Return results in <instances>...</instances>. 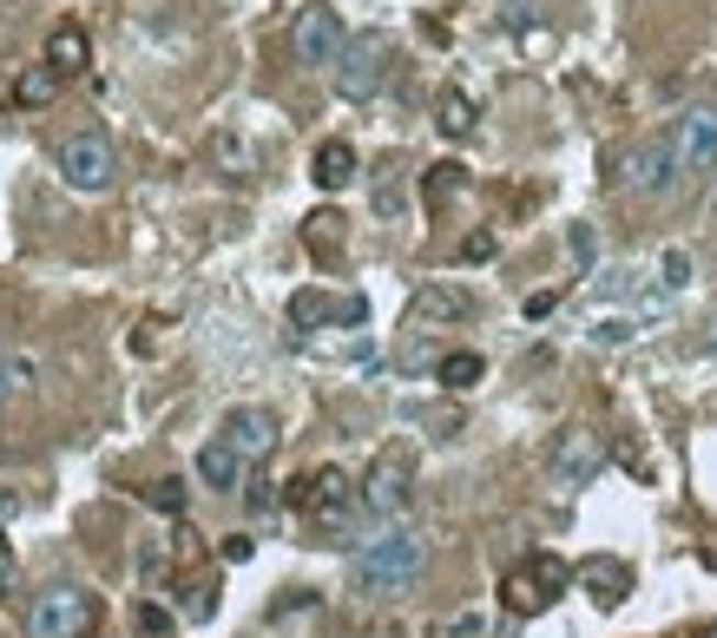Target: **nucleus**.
<instances>
[{"mask_svg":"<svg viewBox=\"0 0 717 638\" xmlns=\"http://www.w3.org/2000/svg\"><path fill=\"white\" fill-rule=\"evenodd\" d=\"M428 567V540L415 527H382L349 553V593L356 600H402Z\"/></svg>","mask_w":717,"mask_h":638,"instance_id":"nucleus-1","label":"nucleus"},{"mask_svg":"<svg viewBox=\"0 0 717 638\" xmlns=\"http://www.w3.org/2000/svg\"><path fill=\"white\" fill-rule=\"evenodd\" d=\"M92 626H99V606H92V593L72 586V580L40 586L33 606H26V638H92Z\"/></svg>","mask_w":717,"mask_h":638,"instance_id":"nucleus-2","label":"nucleus"},{"mask_svg":"<svg viewBox=\"0 0 717 638\" xmlns=\"http://www.w3.org/2000/svg\"><path fill=\"white\" fill-rule=\"evenodd\" d=\"M408 501H415V455H408V448H382L376 468H369L362 488H356V507H362V521L382 527V521H402Z\"/></svg>","mask_w":717,"mask_h":638,"instance_id":"nucleus-3","label":"nucleus"},{"mask_svg":"<svg viewBox=\"0 0 717 638\" xmlns=\"http://www.w3.org/2000/svg\"><path fill=\"white\" fill-rule=\"evenodd\" d=\"M53 165H59V178L72 184V191H105L112 184V171H119V152H112V138L105 132H66L59 138V152H53Z\"/></svg>","mask_w":717,"mask_h":638,"instance_id":"nucleus-4","label":"nucleus"},{"mask_svg":"<svg viewBox=\"0 0 717 638\" xmlns=\"http://www.w3.org/2000/svg\"><path fill=\"white\" fill-rule=\"evenodd\" d=\"M290 501L316 521V534H343L349 514H362V507H356V488H349L343 468H316V474H303V481L290 488Z\"/></svg>","mask_w":717,"mask_h":638,"instance_id":"nucleus-5","label":"nucleus"},{"mask_svg":"<svg viewBox=\"0 0 717 638\" xmlns=\"http://www.w3.org/2000/svg\"><path fill=\"white\" fill-rule=\"evenodd\" d=\"M382 79H389V40H382L376 26H369V33H349V46H343V59H336V92H343V99H376Z\"/></svg>","mask_w":717,"mask_h":638,"instance_id":"nucleus-6","label":"nucleus"},{"mask_svg":"<svg viewBox=\"0 0 717 638\" xmlns=\"http://www.w3.org/2000/svg\"><path fill=\"white\" fill-rule=\"evenodd\" d=\"M685 171H679V138L672 132H652V138H639L632 152H626V191H639V198H665L672 184H679Z\"/></svg>","mask_w":717,"mask_h":638,"instance_id":"nucleus-7","label":"nucleus"},{"mask_svg":"<svg viewBox=\"0 0 717 638\" xmlns=\"http://www.w3.org/2000/svg\"><path fill=\"white\" fill-rule=\"evenodd\" d=\"M547 474H553L567 494L593 488V481L606 474V441H600L593 428H560V441H553V455H547Z\"/></svg>","mask_w":717,"mask_h":638,"instance_id":"nucleus-8","label":"nucleus"},{"mask_svg":"<svg viewBox=\"0 0 717 638\" xmlns=\"http://www.w3.org/2000/svg\"><path fill=\"white\" fill-rule=\"evenodd\" d=\"M290 46H296V59H303V66H316V72L329 66V72H336V59H343V46H349L343 13H336V7H303V13H296Z\"/></svg>","mask_w":717,"mask_h":638,"instance_id":"nucleus-9","label":"nucleus"},{"mask_svg":"<svg viewBox=\"0 0 717 638\" xmlns=\"http://www.w3.org/2000/svg\"><path fill=\"white\" fill-rule=\"evenodd\" d=\"M672 138H679V171L685 178H712L717 171V105H692L672 125Z\"/></svg>","mask_w":717,"mask_h":638,"instance_id":"nucleus-10","label":"nucleus"},{"mask_svg":"<svg viewBox=\"0 0 717 638\" xmlns=\"http://www.w3.org/2000/svg\"><path fill=\"white\" fill-rule=\"evenodd\" d=\"M217 441H231L244 461H257V455H270V448H277V415H270V408H257V402H237V408L224 415Z\"/></svg>","mask_w":717,"mask_h":638,"instance_id":"nucleus-11","label":"nucleus"},{"mask_svg":"<svg viewBox=\"0 0 717 638\" xmlns=\"http://www.w3.org/2000/svg\"><path fill=\"white\" fill-rule=\"evenodd\" d=\"M362 316H369L362 296H343V303L323 296V290H296V296H290V323H296V329H316V323H362Z\"/></svg>","mask_w":717,"mask_h":638,"instance_id":"nucleus-12","label":"nucleus"},{"mask_svg":"<svg viewBox=\"0 0 717 638\" xmlns=\"http://www.w3.org/2000/svg\"><path fill=\"white\" fill-rule=\"evenodd\" d=\"M474 316V290L461 283H422L415 290V323H468Z\"/></svg>","mask_w":717,"mask_h":638,"instance_id":"nucleus-13","label":"nucleus"},{"mask_svg":"<svg viewBox=\"0 0 717 638\" xmlns=\"http://www.w3.org/2000/svg\"><path fill=\"white\" fill-rule=\"evenodd\" d=\"M198 481L217 488V494H237V488H244V455H237L231 441H204V448H198Z\"/></svg>","mask_w":717,"mask_h":638,"instance_id":"nucleus-14","label":"nucleus"},{"mask_svg":"<svg viewBox=\"0 0 717 638\" xmlns=\"http://www.w3.org/2000/svg\"><path fill=\"white\" fill-rule=\"evenodd\" d=\"M310 178H316L323 191H343V184L356 178V145H349V138H323L316 158H310Z\"/></svg>","mask_w":717,"mask_h":638,"instance_id":"nucleus-15","label":"nucleus"},{"mask_svg":"<svg viewBox=\"0 0 717 638\" xmlns=\"http://www.w3.org/2000/svg\"><path fill=\"white\" fill-rule=\"evenodd\" d=\"M580 580H586V593H593L600 606H619V600L632 593V567H626V560H586Z\"/></svg>","mask_w":717,"mask_h":638,"instance_id":"nucleus-16","label":"nucleus"},{"mask_svg":"<svg viewBox=\"0 0 717 638\" xmlns=\"http://www.w3.org/2000/svg\"><path fill=\"white\" fill-rule=\"evenodd\" d=\"M46 66H53L59 79L86 72V66H92V46H86V33H79V26H53V40H46Z\"/></svg>","mask_w":717,"mask_h":638,"instance_id":"nucleus-17","label":"nucleus"},{"mask_svg":"<svg viewBox=\"0 0 717 638\" xmlns=\"http://www.w3.org/2000/svg\"><path fill=\"white\" fill-rule=\"evenodd\" d=\"M435 125H441V132H448V138H468V132H474V99H468V92H455V86H448V92H441V99H435Z\"/></svg>","mask_w":717,"mask_h":638,"instance_id":"nucleus-18","label":"nucleus"},{"mask_svg":"<svg viewBox=\"0 0 717 638\" xmlns=\"http://www.w3.org/2000/svg\"><path fill=\"white\" fill-rule=\"evenodd\" d=\"M481 376H488V362H481L474 349H455V356L435 362V382H441V389H474Z\"/></svg>","mask_w":717,"mask_h":638,"instance_id":"nucleus-19","label":"nucleus"},{"mask_svg":"<svg viewBox=\"0 0 717 638\" xmlns=\"http://www.w3.org/2000/svg\"><path fill=\"white\" fill-rule=\"evenodd\" d=\"M547 606H553V593L534 580V567L507 580V613H514V619H527V613H547Z\"/></svg>","mask_w":717,"mask_h":638,"instance_id":"nucleus-20","label":"nucleus"},{"mask_svg":"<svg viewBox=\"0 0 717 638\" xmlns=\"http://www.w3.org/2000/svg\"><path fill=\"white\" fill-rule=\"evenodd\" d=\"M679 290H692V250H665L659 257V296H679Z\"/></svg>","mask_w":717,"mask_h":638,"instance_id":"nucleus-21","label":"nucleus"},{"mask_svg":"<svg viewBox=\"0 0 717 638\" xmlns=\"http://www.w3.org/2000/svg\"><path fill=\"white\" fill-rule=\"evenodd\" d=\"M53 86H59V72H53V66H33V72H20L13 99H20V105H46V99H53Z\"/></svg>","mask_w":717,"mask_h":638,"instance_id":"nucleus-22","label":"nucleus"},{"mask_svg":"<svg viewBox=\"0 0 717 638\" xmlns=\"http://www.w3.org/2000/svg\"><path fill=\"white\" fill-rule=\"evenodd\" d=\"M26 376H33V362H26V356H13V349L0 343V408L20 395V382H26Z\"/></svg>","mask_w":717,"mask_h":638,"instance_id":"nucleus-23","label":"nucleus"},{"mask_svg":"<svg viewBox=\"0 0 717 638\" xmlns=\"http://www.w3.org/2000/svg\"><path fill=\"white\" fill-rule=\"evenodd\" d=\"M376 217H389V224H395V217H408V191H402V178H395V171L376 184Z\"/></svg>","mask_w":717,"mask_h":638,"instance_id":"nucleus-24","label":"nucleus"},{"mask_svg":"<svg viewBox=\"0 0 717 638\" xmlns=\"http://www.w3.org/2000/svg\"><path fill=\"white\" fill-rule=\"evenodd\" d=\"M145 501H152L158 514H184V481H178V474H165V481H152V488H145Z\"/></svg>","mask_w":717,"mask_h":638,"instance_id":"nucleus-25","label":"nucleus"},{"mask_svg":"<svg viewBox=\"0 0 717 638\" xmlns=\"http://www.w3.org/2000/svg\"><path fill=\"white\" fill-rule=\"evenodd\" d=\"M461 184H468V178H461V165H428V184H422V191L441 204V198H455Z\"/></svg>","mask_w":717,"mask_h":638,"instance_id":"nucleus-26","label":"nucleus"},{"mask_svg":"<svg viewBox=\"0 0 717 638\" xmlns=\"http://www.w3.org/2000/svg\"><path fill=\"white\" fill-rule=\"evenodd\" d=\"M310 244H316V250H336V244H343V217H336V211H316V217H310Z\"/></svg>","mask_w":717,"mask_h":638,"instance_id":"nucleus-27","label":"nucleus"},{"mask_svg":"<svg viewBox=\"0 0 717 638\" xmlns=\"http://www.w3.org/2000/svg\"><path fill=\"white\" fill-rule=\"evenodd\" d=\"M132 626H138V633H145V638H165V633H171V613L145 600V606H132Z\"/></svg>","mask_w":717,"mask_h":638,"instance_id":"nucleus-28","label":"nucleus"},{"mask_svg":"<svg viewBox=\"0 0 717 638\" xmlns=\"http://www.w3.org/2000/svg\"><path fill=\"white\" fill-rule=\"evenodd\" d=\"M534 580H540V586H547V593H553V600H560V593H567V567H560V560H547V553H540V560H534Z\"/></svg>","mask_w":717,"mask_h":638,"instance_id":"nucleus-29","label":"nucleus"},{"mask_svg":"<svg viewBox=\"0 0 717 638\" xmlns=\"http://www.w3.org/2000/svg\"><path fill=\"white\" fill-rule=\"evenodd\" d=\"M494 257V231H474V237H461V264H488Z\"/></svg>","mask_w":717,"mask_h":638,"instance_id":"nucleus-30","label":"nucleus"},{"mask_svg":"<svg viewBox=\"0 0 717 638\" xmlns=\"http://www.w3.org/2000/svg\"><path fill=\"white\" fill-rule=\"evenodd\" d=\"M184 619H211V586H204V580L184 586Z\"/></svg>","mask_w":717,"mask_h":638,"instance_id":"nucleus-31","label":"nucleus"},{"mask_svg":"<svg viewBox=\"0 0 717 638\" xmlns=\"http://www.w3.org/2000/svg\"><path fill=\"white\" fill-rule=\"evenodd\" d=\"M553 310H560V290H534L527 296V323H547Z\"/></svg>","mask_w":717,"mask_h":638,"instance_id":"nucleus-32","label":"nucleus"},{"mask_svg":"<svg viewBox=\"0 0 717 638\" xmlns=\"http://www.w3.org/2000/svg\"><path fill=\"white\" fill-rule=\"evenodd\" d=\"M593 343H632V323L626 316H606V323H593Z\"/></svg>","mask_w":717,"mask_h":638,"instance_id":"nucleus-33","label":"nucleus"},{"mask_svg":"<svg viewBox=\"0 0 717 638\" xmlns=\"http://www.w3.org/2000/svg\"><path fill=\"white\" fill-rule=\"evenodd\" d=\"M567 244H573V257H580V264H593V257H600V244H593V231H586V224H573V237H567Z\"/></svg>","mask_w":717,"mask_h":638,"instance_id":"nucleus-34","label":"nucleus"},{"mask_svg":"<svg viewBox=\"0 0 717 638\" xmlns=\"http://www.w3.org/2000/svg\"><path fill=\"white\" fill-rule=\"evenodd\" d=\"M270 501H277V494H270V481H244V507H250V514H264Z\"/></svg>","mask_w":717,"mask_h":638,"instance_id":"nucleus-35","label":"nucleus"},{"mask_svg":"<svg viewBox=\"0 0 717 638\" xmlns=\"http://www.w3.org/2000/svg\"><path fill=\"white\" fill-rule=\"evenodd\" d=\"M13 573H20V567H13V547H7V540H0V593H7V586H13Z\"/></svg>","mask_w":717,"mask_h":638,"instance_id":"nucleus-36","label":"nucleus"},{"mask_svg":"<svg viewBox=\"0 0 717 638\" xmlns=\"http://www.w3.org/2000/svg\"><path fill=\"white\" fill-rule=\"evenodd\" d=\"M698 356H717V316H705V329H698Z\"/></svg>","mask_w":717,"mask_h":638,"instance_id":"nucleus-37","label":"nucleus"},{"mask_svg":"<svg viewBox=\"0 0 717 638\" xmlns=\"http://www.w3.org/2000/svg\"><path fill=\"white\" fill-rule=\"evenodd\" d=\"M13 514H20V494H7V488H0V521H13Z\"/></svg>","mask_w":717,"mask_h":638,"instance_id":"nucleus-38","label":"nucleus"},{"mask_svg":"<svg viewBox=\"0 0 717 638\" xmlns=\"http://www.w3.org/2000/svg\"><path fill=\"white\" fill-rule=\"evenodd\" d=\"M698 638H717V626H705V633H698Z\"/></svg>","mask_w":717,"mask_h":638,"instance_id":"nucleus-39","label":"nucleus"}]
</instances>
